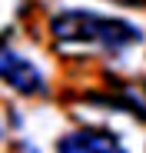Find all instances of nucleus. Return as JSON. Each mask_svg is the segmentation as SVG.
<instances>
[{
	"label": "nucleus",
	"mask_w": 146,
	"mask_h": 153,
	"mask_svg": "<svg viewBox=\"0 0 146 153\" xmlns=\"http://www.w3.org/2000/svg\"><path fill=\"white\" fill-rule=\"evenodd\" d=\"M143 87H146V83H143Z\"/></svg>",
	"instance_id": "39448f33"
},
{
	"label": "nucleus",
	"mask_w": 146,
	"mask_h": 153,
	"mask_svg": "<svg viewBox=\"0 0 146 153\" xmlns=\"http://www.w3.org/2000/svg\"><path fill=\"white\" fill-rule=\"evenodd\" d=\"M57 153H126L106 130H73L57 143Z\"/></svg>",
	"instance_id": "7ed1b4c3"
},
{
	"label": "nucleus",
	"mask_w": 146,
	"mask_h": 153,
	"mask_svg": "<svg viewBox=\"0 0 146 153\" xmlns=\"http://www.w3.org/2000/svg\"><path fill=\"white\" fill-rule=\"evenodd\" d=\"M113 4H123V7H146V0H113Z\"/></svg>",
	"instance_id": "20e7f679"
},
{
	"label": "nucleus",
	"mask_w": 146,
	"mask_h": 153,
	"mask_svg": "<svg viewBox=\"0 0 146 153\" xmlns=\"http://www.w3.org/2000/svg\"><path fill=\"white\" fill-rule=\"evenodd\" d=\"M0 80L7 87H13L17 93H23V97H43L46 93L43 73L27 57H20L13 47H4V43H0Z\"/></svg>",
	"instance_id": "f03ea898"
},
{
	"label": "nucleus",
	"mask_w": 146,
	"mask_h": 153,
	"mask_svg": "<svg viewBox=\"0 0 146 153\" xmlns=\"http://www.w3.org/2000/svg\"><path fill=\"white\" fill-rule=\"evenodd\" d=\"M50 33L60 50H103V53H123L126 47L143 40V30L133 23L100 17L90 10H63L50 20Z\"/></svg>",
	"instance_id": "f257e3e1"
}]
</instances>
